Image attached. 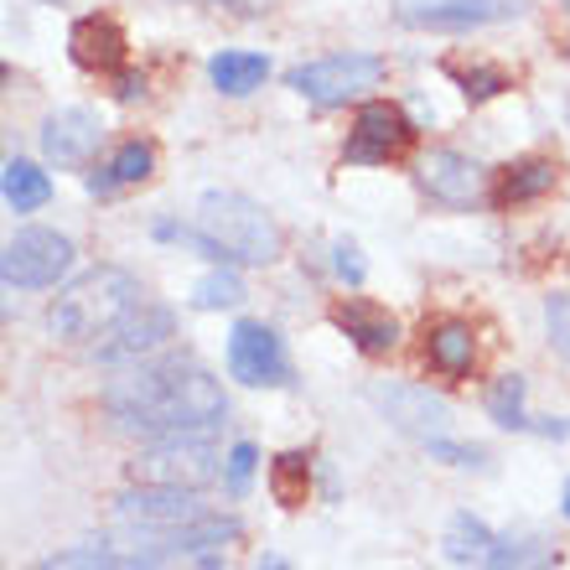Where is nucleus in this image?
<instances>
[{
    "label": "nucleus",
    "instance_id": "obj_33",
    "mask_svg": "<svg viewBox=\"0 0 570 570\" xmlns=\"http://www.w3.org/2000/svg\"><path fill=\"white\" fill-rule=\"evenodd\" d=\"M208 11H224V16H239V21H255V16H271L275 0H197Z\"/></svg>",
    "mask_w": 570,
    "mask_h": 570
},
{
    "label": "nucleus",
    "instance_id": "obj_32",
    "mask_svg": "<svg viewBox=\"0 0 570 570\" xmlns=\"http://www.w3.org/2000/svg\"><path fill=\"white\" fill-rule=\"evenodd\" d=\"M425 451H431L435 462H451V466H482L488 456H482V446H462V441H425Z\"/></svg>",
    "mask_w": 570,
    "mask_h": 570
},
{
    "label": "nucleus",
    "instance_id": "obj_40",
    "mask_svg": "<svg viewBox=\"0 0 570 570\" xmlns=\"http://www.w3.org/2000/svg\"><path fill=\"white\" fill-rule=\"evenodd\" d=\"M566 11H570V0H566Z\"/></svg>",
    "mask_w": 570,
    "mask_h": 570
},
{
    "label": "nucleus",
    "instance_id": "obj_24",
    "mask_svg": "<svg viewBox=\"0 0 570 570\" xmlns=\"http://www.w3.org/2000/svg\"><path fill=\"white\" fill-rule=\"evenodd\" d=\"M271 493L281 509H301L312 493V456L306 451H281L271 462Z\"/></svg>",
    "mask_w": 570,
    "mask_h": 570
},
{
    "label": "nucleus",
    "instance_id": "obj_36",
    "mask_svg": "<svg viewBox=\"0 0 570 570\" xmlns=\"http://www.w3.org/2000/svg\"><path fill=\"white\" fill-rule=\"evenodd\" d=\"M89 193L94 197H115V193H120V181H115V171H109V166H94V171H89Z\"/></svg>",
    "mask_w": 570,
    "mask_h": 570
},
{
    "label": "nucleus",
    "instance_id": "obj_22",
    "mask_svg": "<svg viewBox=\"0 0 570 570\" xmlns=\"http://www.w3.org/2000/svg\"><path fill=\"white\" fill-rule=\"evenodd\" d=\"M498 534L482 519H472V513H451L446 534H441V550H446V560H456V566H488V556H493Z\"/></svg>",
    "mask_w": 570,
    "mask_h": 570
},
{
    "label": "nucleus",
    "instance_id": "obj_18",
    "mask_svg": "<svg viewBox=\"0 0 570 570\" xmlns=\"http://www.w3.org/2000/svg\"><path fill=\"white\" fill-rule=\"evenodd\" d=\"M560 187V161L556 156H519L498 171L493 181V208H524V203H540Z\"/></svg>",
    "mask_w": 570,
    "mask_h": 570
},
{
    "label": "nucleus",
    "instance_id": "obj_1",
    "mask_svg": "<svg viewBox=\"0 0 570 570\" xmlns=\"http://www.w3.org/2000/svg\"><path fill=\"white\" fill-rule=\"evenodd\" d=\"M105 415L120 435L166 441V435H208L228 421L224 384L193 358H146L130 363L105 384Z\"/></svg>",
    "mask_w": 570,
    "mask_h": 570
},
{
    "label": "nucleus",
    "instance_id": "obj_34",
    "mask_svg": "<svg viewBox=\"0 0 570 570\" xmlns=\"http://www.w3.org/2000/svg\"><path fill=\"white\" fill-rule=\"evenodd\" d=\"M524 540H513V534H503V540L493 544V556H488V570H519L524 566Z\"/></svg>",
    "mask_w": 570,
    "mask_h": 570
},
{
    "label": "nucleus",
    "instance_id": "obj_2",
    "mask_svg": "<svg viewBox=\"0 0 570 570\" xmlns=\"http://www.w3.org/2000/svg\"><path fill=\"white\" fill-rule=\"evenodd\" d=\"M140 301H146V285L136 275L120 265H99L58 291L52 312H47V332L58 343H89V337H105L125 312H136Z\"/></svg>",
    "mask_w": 570,
    "mask_h": 570
},
{
    "label": "nucleus",
    "instance_id": "obj_12",
    "mask_svg": "<svg viewBox=\"0 0 570 570\" xmlns=\"http://www.w3.org/2000/svg\"><path fill=\"white\" fill-rule=\"evenodd\" d=\"M415 187L431 197L435 208H451V213H466L478 208L482 193H488V171H482L472 156L462 150H425L421 161H415Z\"/></svg>",
    "mask_w": 570,
    "mask_h": 570
},
{
    "label": "nucleus",
    "instance_id": "obj_10",
    "mask_svg": "<svg viewBox=\"0 0 570 570\" xmlns=\"http://www.w3.org/2000/svg\"><path fill=\"white\" fill-rule=\"evenodd\" d=\"M228 374L249 390H285L291 384V358H285L281 332L244 316L228 327Z\"/></svg>",
    "mask_w": 570,
    "mask_h": 570
},
{
    "label": "nucleus",
    "instance_id": "obj_29",
    "mask_svg": "<svg viewBox=\"0 0 570 570\" xmlns=\"http://www.w3.org/2000/svg\"><path fill=\"white\" fill-rule=\"evenodd\" d=\"M109 556H115L109 544L89 540V544H68V550H58V556L37 560V570H105Z\"/></svg>",
    "mask_w": 570,
    "mask_h": 570
},
{
    "label": "nucleus",
    "instance_id": "obj_20",
    "mask_svg": "<svg viewBox=\"0 0 570 570\" xmlns=\"http://www.w3.org/2000/svg\"><path fill=\"white\" fill-rule=\"evenodd\" d=\"M208 78L218 94L244 99V94H255L259 83L271 78V58H265V52H244V47H224V52H213Z\"/></svg>",
    "mask_w": 570,
    "mask_h": 570
},
{
    "label": "nucleus",
    "instance_id": "obj_7",
    "mask_svg": "<svg viewBox=\"0 0 570 570\" xmlns=\"http://www.w3.org/2000/svg\"><path fill=\"white\" fill-rule=\"evenodd\" d=\"M73 271V239L58 228H16L0 255V281L11 291H47Z\"/></svg>",
    "mask_w": 570,
    "mask_h": 570
},
{
    "label": "nucleus",
    "instance_id": "obj_3",
    "mask_svg": "<svg viewBox=\"0 0 570 570\" xmlns=\"http://www.w3.org/2000/svg\"><path fill=\"white\" fill-rule=\"evenodd\" d=\"M197 228L213 239L218 265H275L285 255L281 224L244 193H208L197 203Z\"/></svg>",
    "mask_w": 570,
    "mask_h": 570
},
{
    "label": "nucleus",
    "instance_id": "obj_9",
    "mask_svg": "<svg viewBox=\"0 0 570 570\" xmlns=\"http://www.w3.org/2000/svg\"><path fill=\"white\" fill-rule=\"evenodd\" d=\"M415 146V125L400 105L390 99H363L358 115H353V130H347L343 161L347 166H390L400 161L405 150Z\"/></svg>",
    "mask_w": 570,
    "mask_h": 570
},
{
    "label": "nucleus",
    "instance_id": "obj_37",
    "mask_svg": "<svg viewBox=\"0 0 570 570\" xmlns=\"http://www.w3.org/2000/svg\"><path fill=\"white\" fill-rule=\"evenodd\" d=\"M105 570H156V566H150L146 556H109Z\"/></svg>",
    "mask_w": 570,
    "mask_h": 570
},
{
    "label": "nucleus",
    "instance_id": "obj_15",
    "mask_svg": "<svg viewBox=\"0 0 570 570\" xmlns=\"http://www.w3.org/2000/svg\"><path fill=\"white\" fill-rule=\"evenodd\" d=\"M37 140H42L47 166L78 171V166H89L94 156H99V146H105V125H99V115L83 109V105L52 109V115L42 120V130H37Z\"/></svg>",
    "mask_w": 570,
    "mask_h": 570
},
{
    "label": "nucleus",
    "instance_id": "obj_28",
    "mask_svg": "<svg viewBox=\"0 0 570 570\" xmlns=\"http://www.w3.org/2000/svg\"><path fill=\"white\" fill-rule=\"evenodd\" d=\"M255 466H259L255 441H239V446H228V462H224V488H228V498H249V488H255Z\"/></svg>",
    "mask_w": 570,
    "mask_h": 570
},
{
    "label": "nucleus",
    "instance_id": "obj_31",
    "mask_svg": "<svg viewBox=\"0 0 570 570\" xmlns=\"http://www.w3.org/2000/svg\"><path fill=\"white\" fill-rule=\"evenodd\" d=\"M332 271H337V281H347V285H363V275H368V265H363L358 244H353V239H337V244H332Z\"/></svg>",
    "mask_w": 570,
    "mask_h": 570
},
{
    "label": "nucleus",
    "instance_id": "obj_19",
    "mask_svg": "<svg viewBox=\"0 0 570 570\" xmlns=\"http://www.w3.org/2000/svg\"><path fill=\"white\" fill-rule=\"evenodd\" d=\"M425 363H431L441 379H466L472 363H478V332L462 316H441L425 327Z\"/></svg>",
    "mask_w": 570,
    "mask_h": 570
},
{
    "label": "nucleus",
    "instance_id": "obj_8",
    "mask_svg": "<svg viewBox=\"0 0 570 570\" xmlns=\"http://www.w3.org/2000/svg\"><path fill=\"white\" fill-rule=\"evenodd\" d=\"M177 337V316L171 306H156V301H140L136 312H125L105 337L89 343V358L105 363V368H130V363L156 358L166 343Z\"/></svg>",
    "mask_w": 570,
    "mask_h": 570
},
{
    "label": "nucleus",
    "instance_id": "obj_11",
    "mask_svg": "<svg viewBox=\"0 0 570 570\" xmlns=\"http://www.w3.org/2000/svg\"><path fill=\"white\" fill-rule=\"evenodd\" d=\"M368 400H374L379 415L394 431L415 435V441H441V435H451V421H456V410L441 394L425 390V384H390V379H379V384H368Z\"/></svg>",
    "mask_w": 570,
    "mask_h": 570
},
{
    "label": "nucleus",
    "instance_id": "obj_16",
    "mask_svg": "<svg viewBox=\"0 0 570 570\" xmlns=\"http://www.w3.org/2000/svg\"><path fill=\"white\" fill-rule=\"evenodd\" d=\"M125 31L115 16H78L68 31V52L83 73H120L125 68Z\"/></svg>",
    "mask_w": 570,
    "mask_h": 570
},
{
    "label": "nucleus",
    "instance_id": "obj_27",
    "mask_svg": "<svg viewBox=\"0 0 570 570\" xmlns=\"http://www.w3.org/2000/svg\"><path fill=\"white\" fill-rule=\"evenodd\" d=\"M109 171L120 187H140V181L156 177V146L150 140H125L115 156H109Z\"/></svg>",
    "mask_w": 570,
    "mask_h": 570
},
{
    "label": "nucleus",
    "instance_id": "obj_4",
    "mask_svg": "<svg viewBox=\"0 0 570 570\" xmlns=\"http://www.w3.org/2000/svg\"><path fill=\"white\" fill-rule=\"evenodd\" d=\"M228 451H218L208 435H166V441H146L136 451V462L125 466L130 482H161V488H208L224 478Z\"/></svg>",
    "mask_w": 570,
    "mask_h": 570
},
{
    "label": "nucleus",
    "instance_id": "obj_6",
    "mask_svg": "<svg viewBox=\"0 0 570 570\" xmlns=\"http://www.w3.org/2000/svg\"><path fill=\"white\" fill-rule=\"evenodd\" d=\"M285 83H291L306 105L337 109V105H353V99H363L368 89L384 83V58H374V52H327V58H312V62H301V68H291Z\"/></svg>",
    "mask_w": 570,
    "mask_h": 570
},
{
    "label": "nucleus",
    "instance_id": "obj_26",
    "mask_svg": "<svg viewBox=\"0 0 570 570\" xmlns=\"http://www.w3.org/2000/svg\"><path fill=\"white\" fill-rule=\"evenodd\" d=\"M451 78H456V89L466 94V105H488V99H498V94L509 89V73L493 68V62H472V68L451 62Z\"/></svg>",
    "mask_w": 570,
    "mask_h": 570
},
{
    "label": "nucleus",
    "instance_id": "obj_17",
    "mask_svg": "<svg viewBox=\"0 0 570 570\" xmlns=\"http://www.w3.org/2000/svg\"><path fill=\"white\" fill-rule=\"evenodd\" d=\"M327 316H332V327L343 332L358 353H368V358H384V353L400 347V322L384 306H374V301H337Z\"/></svg>",
    "mask_w": 570,
    "mask_h": 570
},
{
    "label": "nucleus",
    "instance_id": "obj_39",
    "mask_svg": "<svg viewBox=\"0 0 570 570\" xmlns=\"http://www.w3.org/2000/svg\"><path fill=\"white\" fill-rule=\"evenodd\" d=\"M560 509H566V519H570V482H566V498H560Z\"/></svg>",
    "mask_w": 570,
    "mask_h": 570
},
{
    "label": "nucleus",
    "instance_id": "obj_21",
    "mask_svg": "<svg viewBox=\"0 0 570 570\" xmlns=\"http://www.w3.org/2000/svg\"><path fill=\"white\" fill-rule=\"evenodd\" d=\"M0 193H6V208L11 213H37V208H47V197H52V177H47L37 161L11 156L6 171H0Z\"/></svg>",
    "mask_w": 570,
    "mask_h": 570
},
{
    "label": "nucleus",
    "instance_id": "obj_5",
    "mask_svg": "<svg viewBox=\"0 0 570 570\" xmlns=\"http://www.w3.org/2000/svg\"><path fill=\"white\" fill-rule=\"evenodd\" d=\"M239 540V519L234 513H203L181 529H156L146 534L140 556L156 570H224L228 544Z\"/></svg>",
    "mask_w": 570,
    "mask_h": 570
},
{
    "label": "nucleus",
    "instance_id": "obj_25",
    "mask_svg": "<svg viewBox=\"0 0 570 570\" xmlns=\"http://www.w3.org/2000/svg\"><path fill=\"white\" fill-rule=\"evenodd\" d=\"M244 296H249V291H244V281L228 271V265H213V271L193 285L197 312H234V306H244Z\"/></svg>",
    "mask_w": 570,
    "mask_h": 570
},
{
    "label": "nucleus",
    "instance_id": "obj_35",
    "mask_svg": "<svg viewBox=\"0 0 570 570\" xmlns=\"http://www.w3.org/2000/svg\"><path fill=\"white\" fill-rule=\"evenodd\" d=\"M115 99H120V105L146 99V73H115Z\"/></svg>",
    "mask_w": 570,
    "mask_h": 570
},
{
    "label": "nucleus",
    "instance_id": "obj_13",
    "mask_svg": "<svg viewBox=\"0 0 570 570\" xmlns=\"http://www.w3.org/2000/svg\"><path fill=\"white\" fill-rule=\"evenodd\" d=\"M203 503H197L193 488H161V482H130L120 498H115V519L140 534H156V529H181L203 519Z\"/></svg>",
    "mask_w": 570,
    "mask_h": 570
},
{
    "label": "nucleus",
    "instance_id": "obj_14",
    "mask_svg": "<svg viewBox=\"0 0 570 570\" xmlns=\"http://www.w3.org/2000/svg\"><path fill=\"white\" fill-rule=\"evenodd\" d=\"M529 0H400L394 16L415 31H472L524 16Z\"/></svg>",
    "mask_w": 570,
    "mask_h": 570
},
{
    "label": "nucleus",
    "instance_id": "obj_23",
    "mask_svg": "<svg viewBox=\"0 0 570 570\" xmlns=\"http://www.w3.org/2000/svg\"><path fill=\"white\" fill-rule=\"evenodd\" d=\"M524 390H529L524 374H498L493 384H488V415H493L503 431H540L524 410Z\"/></svg>",
    "mask_w": 570,
    "mask_h": 570
},
{
    "label": "nucleus",
    "instance_id": "obj_38",
    "mask_svg": "<svg viewBox=\"0 0 570 570\" xmlns=\"http://www.w3.org/2000/svg\"><path fill=\"white\" fill-rule=\"evenodd\" d=\"M249 570H296V566H291V560H281V556H259Z\"/></svg>",
    "mask_w": 570,
    "mask_h": 570
},
{
    "label": "nucleus",
    "instance_id": "obj_30",
    "mask_svg": "<svg viewBox=\"0 0 570 570\" xmlns=\"http://www.w3.org/2000/svg\"><path fill=\"white\" fill-rule=\"evenodd\" d=\"M544 332H550V347L570 363V291L544 301Z\"/></svg>",
    "mask_w": 570,
    "mask_h": 570
}]
</instances>
